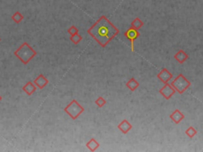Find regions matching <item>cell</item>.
<instances>
[{"mask_svg":"<svg viewBox=\"0 0 203 152\" xmlns=\"http://www.w3.org/2000/svg\"><path fill=\"white\" fill-rule=\"evenodd\" d=\"M94 103H95L99 108H103V106L106 105V100H105V99L102 97V96H100V97H99L97 99H96L95 102H94Z\"/></svg>","mask_w":203,"mask_h":152,"instance_id":"cell-19","label":"cell"},{"mask_svg":"<svg viewBox=\"0 0 203 152\" xmlns=\"http://www.w3.org/2000/svg\"><path fill=\"white\" fill-rule=\"evenodd\" d=\"M139 85H140L139 82H138L134 78H131V79L128 81L127 83H126V86H127V88H129L131 91H134V90L139 86Z\"/></svg>","mask_w":203,"mask_h":152,"instance_id":"cell-14","label":"cell"},{"mask_svg":"<svg viewBox=\"0 0 203 152\" xmlns=\"http://www.w3.org/2000/svg\"><path fill=\"white\" fill-rule=\"evenodd\" d=\"M2 96H1V95H0V102H1V101H2Z\"/></svg>","mask_w":203,"mask_h":152,"instance_id":"cell-21","label":"cell"},{"mask_svg":"<svg viewBox=\"0 0 203 152\" xmlns=\"http://www.w3.org/2000/svg\"><path fill=\"white\" fill-rule=\"evenodd\" d=\"M99 146H100V144H99V143H98V141L96 140L95 139H94V138L90 139V140L86 144V147H88V148L89 149V150H91V151H95V150L99 148Z\"/></svg>","mask_w":203,"mask_h":152,"instance_id":"cell-13","label":"cell"},{"mask_svg":"<svg viewBox=\"0 0 203 152\" xmlns=\"http://www.w3.org/2000/svg\"><path fill=\"white\" fill-rule=\"evenodd\" d=\"M88 33L102 47H106L119 33L106 16H101L100 18L88 30Z\"/></svg>","mask_w":203,"mask_h":152,"instance_id":"cell-1","label":"cell"},{"mask_svg":"<svg viewBox=\"0 0 203 152\" xmlns=\"http://www.w3.org/2000/svg\"><path fill=\"white\" fill-rule=\"evenodd\" d=\"M175 92H176V90L168 82L165 83L164 86L159 90V94H161L166 100H168V99L171 98L175 94Z\"/></svg>","mask_w":203,"mask_h":152,"instance_id":"cell-6","label":"cell"},{"mask_svg":"<svg viewBox=\"0 0 203 152\" xmlns=\"http://www.w3.org/2000/svg\"><path fill=\"white\" fill-rule=\"evenodd\" d=\"M84 111V108L76 100H72L68 105L64 108V112L73 120H76L79 116Z\"/></svg>","mask_w":203,"mask_h":152,"instance_id":"cell-4","label":"cell"},{"mask_svg":"<svg viewBox=\"0 0 203 152\" xmlns=\"http://www.w3.org/2000/svg\"><path fill=\"white\" fill-rule=\"evenodd\" d=\"M185 133L186 134V135H187L188 137L192 139V138H193L194 136L197 134V130L194 127L190 126V127H189L187 129H186Z\"/></svg>","mask_w":203,"mask_h":152,"instance_id":"cell-17","label":"cell"},{"mask_svg":"<svg viewBox=\"0 0 203 152\" xmlns=\"http://www.w3.org/2000/svg\"><path fill=\"white\" fill-rule=\"evenodd\" d=\"M144 25V22L139 18H136L133 22H131V27L132 28L135 29L136 30H139L141 27Z\"/></svg>","mask_w":203,"mask_h":152,"instance_id":"cell-15","label":"cell"},{"mask_svg":"<svg viewBox=\"0 0 203 152\" xmlns=\"http://www.w3.org/2000/svg\"><path fill=\"white\" fill-rule=\"evenodd\" d=\"M11 18L13 22H15V23L19 24V23H20L22 20H23L24 17H23V15L21 13V12L16 11L15 13H13V14L11 16Z\"/></svg>","mask_w":203,"mask_h":152,"instance_id":"cell-16","label":"cell"},{"mask_svg":"<svg viewBox=\"0 0 203 152\" xmlns=\"http://www.w3.org/2000/svg\"><path fill=\"white\" fill-rule=\"evenodd\" d=\"M169 117L172 121H174V123L178 124L185 118V116L182 113L181 111L179 110V109H175V110L170 115Z\"/></svg>","mask_w":203,"mask_h":152,"instance_id":"cell-9","label":"cell"},{"mask_svg":"<svg viewBox=\"0 0 203 152\" xmlns=\"http://www.w3.org/2000/svg\"><path fill=\"white\" fill-rule=\"evenodd\" d=\"M172 77H173L172 74L170 73L169 71L166 68H163V70H162L161 71L159 72V73L157 75L158 79L164 84L169 82Z\"/></svg>","mask_w":203,"mask_h":152,"instance_id":"cell-7","label":"cell"},{"mask_svg":"<svg viewBox=\"0 0 203 152\" xmlns=\"http://www.w3.org/2000/svg\"><path fill=\"white\" fill-rule=\"evenodd\" d=\"M34 85L37 86L39 89L42 90V89L44 88V87L49 83V80H48L42 74H40V75H39L38 76L34 79Z\"/></svg>","mask_w":203,"mask_h":152,"instance_id":"cell-8","label":"cell"},{"mask_svg":"<svg viewBox=\"0 0 203 152\" xmlns=\"http://www.w3.org/2000/svg\"><path fill=\"white\" fill-rule=\"evenodd\" d=\"M13 54L17 58L20 60L22 64L26 65L37 55V52L27 42H24L20 47L13 52Z\"/></svg>","mask_w":203,"mask_h":152,"instance_id":"cell-2","label":"cell"},{"mask_svg":"<svg viewBox=\"0 0 203 152\" xmlns=\"http://www.w3.org/2000/svg\"><path fill=\"white\" fill-rule=\"evenodd\" d=\"M82 39H83V37H81L79 34H76V35H74V36H71V37H70L71 41L74 44V45H78V44H79V42L82 40Z\"/></svg>","mask_w":203,"mask_h":152,"instance_id":"cell-18","label":"cell"},{"mask_svg":"<svg viewBox=\"0 0 203 152\" xmlns=\"http://www.w3.org/2000/svg\"><path fill=\"white\" fill-rule=\"evenodd\" d=\"M67 33H68L71 36H74L76 35V34H79V29H78L75 25H72V26H71L70 28L67 29Z\"/></svg>","mask_w":203,"mask_h":152,"instance_id":"cell-20","label":"cell"},{"mask_svg":"<svg viewBox=\"0 0 203 152\" xmlns=\"http://www.w3.org/2000/svg\"><path fill=\"white\" fill-rule=\"evenodd\" d=\"M170 84L180 94H183L191 85L190 81L188 80L183 74H179Z\"/></svg>","mask_w":203,"mask_h":152,"instance_id":"cell-3","label":"cell"},{"mask_svg":"<svg viewBox=\"0 0 203 152\" xmlns=\"http://www.w3.org/2000/svg\"><path fill=\"white\" fill-rule=\"evenodd\" d=\"M22 90H23V91L27 95L31 96L35 92V90H37V87H36V86L32 82H28L22 87Z\"/></svg>","mask_w":203,"mask_h":152,"instance_id":"cell-12","label":"cell"},{"mask_svg":"<svg viewBox=\"0 0 203 152\" xmlns=\"http://www.w3.org/2000/svg\"><path fill=\"white\" fill-rule=\"evenodd\" d=\"M0 40H1V39H0Z\"/></svg>","mask_w":203,"mask_h":152,"instance_id":"cell-22","label":"cell"},{"mask_svg":"<svg viewBox=\"0 0 203 152\" xmlns=\"http://www.w3.org/2000/svg\"><path fill=\"white\" fill-rule=\"evenodd\" d=\"M174 58L179 64H182L188 59V55L183 50H179L174 55Z\"/></svg>","mask_w":203,"mask_h":152,"instance_id":"cell-11","label":"cell"},{"mask_svg":"<svg viewBox=\"0 0 203 152\" xmlns=\"http://www.w3.org/2000/svg\"><path fill=\"white\" fill-rule=\"evenodd\" d=\"M124 36L130 41V44H131V45H130L131 46V51L133 52H134V40L138 37H140V33L138 32V30L130 27L127 31H126L124 33Z\"/></svg>","mask_w":203,"mask_h":152,"instance_id":"cell-5","label":"cell"},{"mask_svg":"<svg viewBox=\"0 0 203 152\" xmlns=\"http://www.w3.org/2000/svg\"><path fill=\"white\" fill-rule=\"evenodd\" d=\"M133 126L127 120H123L121 123L118 125V128L122 132L123 134H127L129 131L131 130Z\"/></svg>","mask_w":203,"mask_h":152,"instance_id":"cell-10","label":"cell"}]
</instances>
